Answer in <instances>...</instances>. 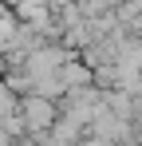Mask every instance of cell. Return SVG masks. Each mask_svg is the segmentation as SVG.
I'll return each mask as SVG.
<instances>
[{"label":"cell","mask_w":142,"mask_h":146,"mask_svg":"<svg viewBox=\"0 0 142 146\" xmlns=\"http://www.w3.org/2000/svg\"><path fill=\"white\" fill-rule=\"evenodd\" d=\"M28 115H32V119H47V107H44V103H32Z\"/></svg>","instance_id":"6da1fadb"}]
</instances>
